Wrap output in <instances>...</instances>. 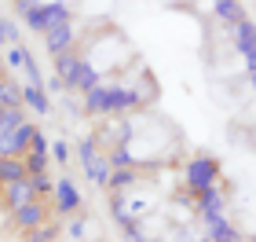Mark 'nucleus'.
<instances>
[{
    "instance_id": "nucleus-12",
    "label": "nucleus",
    "mask_w": 256,
    "mask_h": 242,
    "mask_svg": "<svg viewBox=\"0 0 256 242\" xmlns=\"http://www.w3.org/2000/svg\"><path fill=\"white\" fill-rule=\"evenodd\" d=\"M234 44L242 48V55L256 52V26H252L249 19H238V22H234Z\"/></svg>"
},
{
    "instance_id": "nucleus-9",
    "label": "nucleus",
    "mask_w": 256,
    "mask_h": 242,
    "mask_svg": "<svg viewBox=\"0 0 256 242\" xmlns=\"http://www.w3.org/2000/svg\"><path fill=\"white\" fill-rule=\"evenodd\" d=\"M44 44H48L52 55H62V52L74 48V26H70V19L59 22V26H52V30H44Z\"/></svg>"
},
{
    "instance_id": "nucleus-25",
    "label": "nucleus",
    "mask_w": 256,
    "mask_h": 242,
    "mask_svg": "<svg viewBox=\"0 0 256 242\" xmlns=\"http://www.w3.org/2000/svg\"><path fill=\"white\" fill-rule=\"evenodd\" d=\"M15 4H18V8H22V11H26V8H30V4H33V0H15Z\"/></svg>"
},
{
    "instance_id": "nucleus-16",
    "label": "nucleus",
    "mask_w": 256,
    "mask_h": 242,
    "mask_svg": "<svg viewBox=\"0 0 256 242\" xmlns=\"http://www.w3.org/2000/svg\"><path fill=\"white\" fill-rule=\"evenodd\" d=\"M22 161H26V172H30V176H37V172H48V147H44V151L30 147V151L22 154Z\"/></svg>"
},
{
    "instance_id": "nucleus-13",
    "label": "nucleus",
    "mask_w": 256,
    "mask_h": 242,
    "mask_svg": "<svg viewBox=\"0 0 256 242\" xmlns=\"http://www.w3.org/2000/svg\"><path fill=\"white\" fill-rule=\"evenodd\" d=\"M0 107H26L22 103V85L15 77H4V74H0Z\"/></svg>"
},
{
    "instance_id": "nucleus-14",
    "label": "nucleus",
    "mask_w": 256,
    "mask_h": 242,
    "mask_svg": "<svg viewBox=\"0 0 256 242\" xmlns=\"http://www.w3.org/2000/svg\"><path fill=\"white\" fill-rule=\"evenodd\" d=\"M136 180H139V176H136V165H118V169L110 172L106 187H110V191H128Z\"/></svg>"
},
{
    "instance_id": "nucleus-10",
    "label": "nucleus",
    "mask_w": 256,
    "mask_h": 242,
    "mask_svg": "<svg viewBox=\"0 0 256 242\" xmlns=\"http://www.w3.org/2000/svg\"><path fill=\"white\" fill-rule=\"evenodd\" d=\"M55 209L59 213H77L80 209V191L70 180H55Z\"/></svg>"
},
{
    "instance_id": "nucleus-2",
    "label": "nucleus",
    "mask_w": 256,
    "mask_h": 242,
    "mask_svg": "<svg viewBox=\"0 0 256 242\" xmlns=\"http://www.w3.org/2000/svg\"><path fill=\"white\" fill-rule=\"evenodd\" d=\"M55 70H59V77H62V85H66V88H80V92H88L92 85H99V70L84 59V55H74V52L55 55Z\"/></svg>"
},
{
    "instance_id": "nucleus-1",
    "label": "nucleus",
    "mask_w": 256,
    "mask_h": 242,
    "mask_svg": "<svg viewBox=\"0 0 256 242\" xmlns=\"http://www.w3.org/2000/svg\"><path fill=\"white\" fill-rule=\"evenodd\" d=\"M84 110L88 114H124V110H139L132 88L124 85H92L84 92Z\"/></svg>"
},
{
    "instance_id": "nucleus-5",
    "label": "nucleus",
    "mask_w": 256,
    "mask_h": 242,
    "mask_svg": "<svg viewBox=\"0 0 256 242\" xmlns=\"http://www.w3.org/2000/svg\"><path fill=\"white\" fill-rule=\"evenodd\" d=\"M11 224L18 227V231H33V227L48 224V202H44V194H37V198L22 202L18 209H11Z\"/></svg>"
},
{
    "instance_id": "nucleus-8",
    "label": "nucleus",
    "mask_w": 256,
    "mask_h": 242,
    "mask_svg": "<svg viewBox=\"0 0 256 242\" xmlns=\"http://www.w3.org/2000/svg\"><path fill=\"white\" fill-rule=\"evenodd\" d=\"M30 198H37V187H33V180L30 176H22L15 183H8L4 191H0V205H8V209H18L22 202H30Z\"/></svg>"
},
{
    "instance_id": "nucleus-19",
    "label": "nucleus",
    "mask_w": 256,
    "mask_h": 242,
    "mask_svg": "<svg viewBox=\"0 0 256 242\" xmlns=\"http://www.w3.org/2000/svg\"><path fill=\"white\" fill-rule=\"evenodd\" d=\"M26 121V107H0V132H11Z\"/></svg>"
},
{
    "instance_id": "nucleus-21",
    "label": "nucleus",
    "mask_w": 256,
    "mask_h": 242,
    "mask_svg": "<svg viewBox=\"0 0 256 242\" xmlns=\"http://www.w3.org/2000/svg\"><path fill=\"white\" fill-rule=\"evenodd\" d=\"M15 41H18V30L8 19H0V44H15Z\"/></svg>"
},
{
    "instance_id": "nucleus-7",
    "label": "nucleus",
    "mask_w": 256,
    "mask_h": 242,
    "mask_svg": "<svg viewBox=\"0 0 256 242\" xmlns=\"http://www.w3.org/2000/svg\"><path fill=\"white\" fill-rule=\"evenodd\" d=\"M33 136H37V125H30V121L15 125L11 132H0V154H15V158H22V154L30 151Z\"/></svg>"
},
{
    "instance_id": "nucleus-24",
    "label": "nucleus",
    "mask_w": 256,
    "mask_h": 242,
    "mask_svg": "<svg viewBox=\"0 0 256 242\" xmlns=\"http://www.w3.org/2000/svg\"><path fill=\"white\" fill-rule=\"evenodd\" d=\"M80 235H84V220H74L70 224V238H80Z\"/></svg>"
},
{
    "instance_id": "nucleus-22",
    "label": "nucleus",
    "mask_w": 256,
    "mask_h": 242,
    "mask_svg": "<svg viewBox=\"0 0 256 242\" xmlns=\"http://www.w3.org/2000/svg\"><path fill=\"white\" fill-rule=\"evenodd\" d=\"M52 154H55V161H59V165H66V161H70V147H66V143H55Z\"/></svg>"
},
{
    "instance_id": "nucleus-3",
    "label": "nucleus",
    "mask_w": 256,
    "mask_h": 242,
    "mask_svg": "<svg viewBox=\"0 0 256 242\" xmlns=\"http://www.w3.org/2000/svg\"><path fill=\"white\" fill-rule=\"evenodd\" d=\"M22 15H26L30 30L44 33V30L59 26V22H66V19H70V8L62 4V0H52V4H30L26 11H22Z\"/></svg>"
},
{
    "instance_id": "nucleus-15",
    "label": "nucleus",
    "mask_w": 256,
    "mask_h": 242,
    "mask_svg": "<svg viewBox=\"0 0 256 242\" xmlns=\"http://www.w3.org/2000/svg\"><path fill=\"white\" fill-rule=\"evenodd\" d=\"M194 198H198V205H202L205 220H208V216H216L220 209H224V198H220V194H216V187H205V191H198Z\"/></svg>"
},
{
    "instance_id": "nucleus-18",
    "label": "nucleus",
    "mask_w": 256,
    "mask_h": 242,
    "mask_svg": "<svg viewBox=\"0 0 256 242\" xmlns=\"http://www.w3.org/2000/svg\"><path fill=\"white\" fill-rule=\"evenodd\" d=\"M212 4H216V19L230 22V26H234L238 19H246V11L238 8V0H212Z\"/></svg>"
},
{
    "instance_id": "nucleus-4",
    "label": "nucleus",
    "mask_w": 256,
    "mask_h": 242,
    "mask_svg": "<svg viewBox=\"0 0 256 242\" xmlns=\"http://www.w3.org/2000/svg\"><path fill=\"white\" fill-rule=\"evenodd\" d=\"M183 176H187V191L198 194V191H205V187H216L220 165H216V158H194V161H187Z\"/></svg>"
},
{
    "instance_id": "nucleus-26",
    "label": "nucleus",
    "mask_w": 256,
    "mask_h": 242,
    "mask_svg": "<svg viewBox=\"0 0 256 242\" xmlns=\"http://www.w3.org/2000/svg\"><path fill=\"white\" fill-rule=\"evenodd\" d=\"M0 74H4V59H0Z\"/></svg>"
},
{
    "instance_id": "nucleus-20",
    "label": "nucleus",
    "mask_w": 256,
    "mask_h": 242,
    "mask_svg": "<svg viewBox=\"0 0 256 242\" xmlns=\"http://www.w3.org/2000/svg\"><path fill=\"white\" fill-rule=\"evenodd\" d=\"M26 55H30V52H26V48H22V44L15 41V44H8L4 63H8V66H26Z\"/></svg>"
},
{
    "instance_id": "nucleus-17",
    "label": "nucleus",
    "mask_w": 256,
    "mask_h": 242,
    "mask_svg": "<svg viewBox=\"0 0 256 242\" xmlns=\"http://www.w3.org/2000/svg\"><path fill=\"white\" fill-rule=\"evenodd\" d=\"M208 238H220V242H234L238 238V231H234V227H230L227 220H224V216H208Z\"/></svg>"
},
{
    "instance_id": "nucleus-6",
    "label": "nucleus",
    "mask_w": 256,
    "mask_h": 242,
    "mask_svg": "<svg viewBox=\"0 0 256 242\" xmlns=\"http://www.w3.org/2000/svg\"><path fill=\"white\" fill-rule=\"evenodd\" d=\"M80 161H84L88 180H96V183H106V180H110L114 165H110V158L102 154V151H96V140H84V143H80Z\"/></svg>"
},
{
    "instance_id": "nucleus-11",
    "label": "nucleus",
    "mask_w": 256,
    "mask_h": 242,
    "mask_svg": "<svg viewBox=\"0 0 256 242\" xmlns=\"http://www.w3.org/2000/svg\"><path fill=\"white\" fill-rule=\"evenodd\" d=\"M22 103H26L33 114H48V110H52L48 92H44L40 85H22Z\"/></svg>"
},
{
    "instance_id": "nucleus-23",
    "label": "nucleus",
    "mask_w": 256,
    "mask_h": 242,
    "mask_svg": "<svg viewBox=\"0 0 256 242\" xmlns=\"http://www.w3.org/2000/svg\"><path fill=\"white\" fill-rule=\"evenodd\" d=\"M246 66H249V81L256 85V52H249V55H246Z\"/></svg>"
}]
</instances>
